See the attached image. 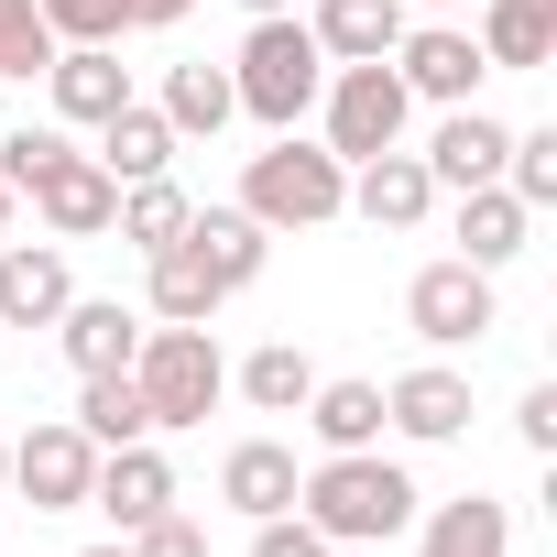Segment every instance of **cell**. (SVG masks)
I'll return each mask as SVG.
<instances>
[{"mask_svg": "<svg viewBox=\"0 0 557 557\" xmlns=\"http://www.w3.org/2000/svg\"><path fill=\"white\" fill-rule=\"evenodd\" d=\"M296 416H307L318 459H329V448H383V383H318Z\"/></svg>", "mask_w": 557, "mask_h": 557, "instance_id": "cell-24", "label": "cell"}, {"mask_svg": "<svg viewBox=\"0 0 557 557\" xmlns=\"http://www.w3.org/2000/svg\"><path fill=\"white\" fill-rule=\"evenodd\" d=\"M55 45H121L132 34V0H34Z\"/></svg>", "mask_w": 557, "mask_h": 557, "instance_id": "cell-30", "label": "cell"}, {"mask_svg": "<svg viewBox=\"0 0 557 557\" xmlns=\"http://www.w3.org/2000/svg\"><path fill=\"white\" fill-rule=\"evenodd\" d=\"M186 208H197V197H186L175 175H143V186H121V208H110V230H121L132 251H164V240L186 230Z\"/></svg>", "mask_w": 557, "mask_h": 557, "instance_id": "cell-29", "label": "cell"}, {"mask_svg": "<svg viewBox=\"0 0 557 557\" xmlns=\"http://www.w3.org/2000/svg\"><path fill=\"white\" fill-rule=\"evenodd\" d=\"M132 383H143V416H153V437H164V426H208V405L230 394V361H219L208 329H143Z\"/></svg>", "mask_w": 557, "mask_h": 557, "instance_id": "cell-4", "label": "cell"}, {"mask_svg": "<svg viewBox=\"0 0 557 557\" xmlns=\"http://www.w3.org/2000/svg\"><path fill=\"white\" fill-rule=\"evenodd\" d=\"M0 492H12V437H0Z\"/></svg>", "mask_w": 557, "mask_h": 557, "instance_id": "cell-41", "label": "cell"}, {"mask_svg": "<svg viewBox=\"0 0 557 557\" xmlns=\"http://www.w3.org/2000/svg\"><path fill=\"white\" fill-rule=\"evenodd\" d=\"M383 426H394V437H416V448H448V437H470V372H448V361H416L405 383H383Z\"/></svg>", "mask_w": 557, "mask_h": 557, "instance_id": "cell-11", "label": "cell"}, {"mask_svg": "<svg viewBox=\"0 0 557 557\" xmlns=\"http://www.w3.org/2000/svg\"><path fill=\"white\" fill-rule=\"evenodd\" d=\"M524 230H535V208H524L513 186H470V197H459V262L503 273V262L524 251Z\"/></svg>", "mask_w": 557, "mask_h": 557, "instance_id": "cell-23", "label": "cell"}, {"mask_svg": "<svg viewBox=\"0 0 557 557\" xmlns=\"http://www.w3.org/2000/svg\"><path fill=\"white\" fill-rule=\"evenodd\" d=\"M23 197H34V219H45L55 240H99V230H110V208H121V175H110L99 153H77V143H66Z\"/></svg>", "mask_w": 557, "mask_h": 557, "instance_id": "cell-10", "label": "cell"}, {"mask_svg": "<svg viewBox=\"0 0 557 557\" xmlns=\"http://www.w3.org/2000/svg\"><path fill=\"white\" fill-rule=\"evenodd\" d=\"M88 557H132V535H110V546H88Z\"/></svg>", "mask_w": 557, "mask_h": 557, "instance_id": "cell-39", "label": "cell"}, {"mask_svg": "<svg viewBox=\"0 0 557 557\" xmlns=\"http://www.w3.org/2000/svg\"><path fill=\"white\" fill-rule=\"evenodd\" d=\"M99 164H110L121 186H143V175H164V164H175V121H164L153 99H121V110L99 121Z\"/></svg>", "mask_w": 557, "mask_h": 557, "instance_id": "cell-22", "label": "cell"}, {"mask_svg": "<svg viewBox=\"0 0 557 557\" xmlns=\"http://www.w3.org/2000/svg\"><path fill=\"white\" fill-rule=\"evenodd\" d=\"M405 329L426 339V350H481L492 329H503V296H492V273L481 262H426L416 285H405Z\"/></svg>", "mask_w": 557, "mask_h": 557, "instance_id": "cell-6", "label": "cell"}, {"mask_svg": "<svg viewBox=\"0 0 557 557\" xmlns=\"http://www.w3.org/2000/svg\"><path fill=\"white\" fill-rule=\"evenodd\" d=\"M230 383L251 394V416H296V405L318 394V361H307L296 339H262V350H251V361H240Z\"/></svg>", "mask_w": 557, "mask_h": 557, "instance_id": "cell-28", "label": "cell"}, {"mask_svg": "<svg viewBox=\"0 0 557 557\" xmlns=\"http://www.w3.org/2000/svg\"><path fill=\"white\" fill-rule=\"evenodd\" d=\"M153 110L175 121V143H208V132H230V121H240V99H230V66H175Z\"/></svg>", "mask_w": 557, "mask_h": 557, "instance_id": "cell-27", "label": "cell"}, {"mask_svg": "<svg viewBox=\"0 0 557 557\" xmlns=\"http://www.w3.org/2000/svg\"><path fill=\"white\" fill-rule=\"evenodd\" d=\"M77 437H88V448H132V437H153L143 383H132V372H77Z\"/></svg>", "mask_w": 557, "mask_h": 557, "instance_id": "cell-25", "label": "cell"}, {"mask_svg": "<svg viewBox=\"0 0 557 557\" xmlns=\"http://www.w3.org/2000/svg\"><path fill=\"white\" fill-rule=\"evenodd\" d=\"M481 55L492 66H513V77H535V66H557V0H481Z\"/></svg>", "mask_w": 557, "mask_h": 557, "instance_id": "cell-21", "label": "cell"}, {"mask_svg": "<svg viewBox=\"0 0 557 557\" xmlns=\"http://www.w3.org/2000/svg\"><path fill=\"white\" fill-rule=\"evenodd\" d=\"M132 557H208V524H197V513H175V503H164V513H153V524H132Z\"/></svg>", "mask_w": 557, "mask_h": 557, "instance_id": "cell-33", "label": "cell"}, {"mask_svg": "<svg viewBox=\"0 0 557 557\" xmlns=\"http://www.w3.org/2000/svg\"><path fill=\"white\" fill-rule=\"evenodd\" d=\"M45 66H55L45 12H34V0H0V77H45Z\"/></svg>", "mask_w": 557, "mask_h": 557, "instance_id": "cell-31", "label": "cell"}, {"mask_svg": "<svg viewBox=\"0 0 557 557\" xmlns=\"http://www.w3.org/2000/svg\"><path fill=\"white\" fill-rule=\"evenodd\" d=\"M416 470L405 459H383V448H329L307 481H296V513L329 535V546H394L405 524H416Z\"/></svg>", "mask_w": 557, "mask_h": 557, "instance_id": "cell-1", "label": "cell"}, {"mask_svg": "<svg viewBox=\"0 0 557 557\" xmlns=\"http://www.w3.org/2000/svg\"><path fill=\"white\" fill-rule=\"evenodd\" d=\"M361 557H383V546H361Z\"/></svg>", "mask_w": 557, "mask_h": 557, "instance_id": "cell-43", "label": "cell"}, {"mask_svg": "<svg viewBox=\"0 0 557 557\" xmlns=\"http://www.w3.org/2000/svg\"><path fill=\"white\" fill-rule=\"evenodd\" d=\"M503 186H513L524 208H557V132H513V143H503Z\"/></svg>", "mask_w": 557, "mask_h": 557, "instance_id": "cell-32", "label": "cell"}, {"mask_svg": "<svg viewBox=\"0 0 557 557\" xmlns=\"http://www.w3.org/2000/svg\"><path fill=\"white\" fill-rule=\"evenodd\" d=\"M88 481H99V448L77 437V416H45L12 437V492L34 513H88Z\"/></svg>", "mask_w": 557, "mask_h": 557, "instance_id": "cell-7", "label": "cell"}, {"mask_svg": "<svg viewBox=\"0 0 557 557\" xmlns=\"http://www.w3.org/2000/svg\"><path fill=\"white\" fill-rule=\"evenodd\" d=\"M503 143H513V121H492L481 99H459V110L426 132V153H416V164H426V186H437V197H470V186H503Z\"/></svg>", "mask_w": 557, "mask_h": 557, "instance_id": "cell-9", "label": "cell"}, {"mask_svg": "<svg viewBox=\"0 0 557 557\" xmlns=\"http://www.w3.org/2000/svg\"><path fill=\"white\" fill-rule=\"evenodd\" d=\"M513 437H524L535 459H557V383H524V405H513Z\"/></svg>", "mask_w": 557, "mask_h": 557, "instance_id": "cell-36", "label": "cell"}, {"mask_svg": "<svg viewBox=\"0 0 557 557\" xmlns=\"http://www.w3.org/2000/svg\"><path fill=\"white\" fill-rule=\"evenodd\" d=\"M77 296L66 240H0V329H55Z\"/></svg>", "mask_w": 557, "mask_h": 557, "instance_id": "cell-12", "label": "cell"}, {"mask_svg": "<svg viewBox=\"0 0 557 557\" xmlns=\"http://www.w3.org/2000/svg\"><path fill=\"white\" fill-rule=\"evenodd\" d=\"M240 12H251V23H262V12H285V0H240Z\"/></svg>", "mask_w": 557, "mask_h": 557, "instance_id": "cell-40", "label": "cell"}, {"mask_svg": "<svg viewBox=\"0 0 557 557\" xmlns=\"http://www.w3.org/2000/svg\"><path fill=\"white\" fill-rule=\"evenodd\" d=\"M0 230H12V186H0Z\"/></svg>", "mask_w": 557, "mask_h": 557, "instance_id": "cell-42", "label": "cell"}, {"mask_svg": "<svg viewBox=\"0 0 557 557\" xmlns=\"http://www.w3.org/2000/svg\"><path fill=\"white\" fill-rule=\"evenodd\" d=\"M394 77H405V99H437V110H459V99H481V77H492V55H481V34L470 23H405V45H394Z\"/></svg>", "mask_w": 557, "mask_h": 557, "instance_id": "cell-8", "label": "cell"}, {"mask_svg": "<svg viewBox=\"0 0 557 557\" xmlns=\"http://www.w3.org/2000/svg\"><path fill=\"white\" fill-rule=\"evenodd\" d=\"M175 240L219 273V296H251V285H262V262H273V230H262L240 197H230V208H186V230H175Z\"/></svg>", "mask_w": 557, "mask_h": 557, "instance_id": "cell-13", "label": "cell"}, {"mask_svg": "<svg viewBox=\"0 0 557 557\" xmlns=\"http://www.w3.org/2000/svg\"><path fill=\"white\" fill-rule=\"evenodd\" d=\"M426 208H437V186H426V164H416L405 143L350 164V208H339V219H372V230H426Z\"/></svg>", "mask_w": 557, "mask_h": 557, "instance_id": "cell-16", "label": "cell"}, {"mask_svg": "<svg viewBox=\"0 0 557 557\" xmlns=\"http://www.w3.org/2000/svg\"><path fill=\"white\" fill-rule=\"evenodd\" d=\"M143 329H153V318H132L121 296H66V318H55V350H66L77 372H132Z\"/></svg>", "mask_w": 557, "mask_h": 557, "instance_id": "cell-19", "label": "cell"}, {"mask_svg": "<svg viewBox=\"0 0 557 557\" xmlns=\"http://www.w3.org/2000/svg\"><path fill=\"white\" fill-rule=\"evenodd\" d=\"M426 557H513V513L492 492H459L426 513Z\"/></svg>", "mask_w": 557, "mask_h": 557, "instance_id": "cell-26", "label": "cell"}, {"mask_svg": "<svg viewBox=\"0 0 557 557\" xmlns=\"http://www.w3.org/2000/svg\"><path fill=\"white\" fill-rule=\"evenodd\" d=\"M55 153H66V132H34V121H23L12 143H0V186H12V197H23V186H34V175H45Z\"/></svg>", "mask_w": 557, "mask_h": 557, "instance_id": "cell-34", "label": "cell"}, {"mask_svg": "<svg viewBox=\"0 0 557 557\" xmlns=\"http://www.w3.org/2000/svg\"><path fill=\"white\" fill-rule=\"evenodd\" d=\"M240 208L285 240V230H329L339 208H350V164L329 153V143H296V132H273V153H251L240 164Z\"/></svg>", "mask_w": 557, "mask_h": 557, "instance_id": "cell-3", "label": "cell"}, {"mask_svg": "<svg viewBox=\"0 0 557 557\" xmlns=\"http://www.w3.org/2000/svg\"><path fill=\"white\" fill-rule=\"evenodd\" d=\"M251 557H339V546H329L307 513H262V524H251Z\"/></svg>", "mask_w": 557, "mask_h": 557, "instance_id": "cell-35", "label": "cell"}, {"mask_svg": "<svg viewBox=\"0 0 557 557\" xmlns=\"http://www.w3.org/2000/svg\"><path fill=\"white\" fill-rule=\"evenodd\" d=\"M45 99H55V121H66V132H99V121L132 99V66H121V45H55V66H45Z\"/></svg>", "mask_w": 557, "mask_h": 557, "instance_id": "cell-14", "label": "cell"}, {"mask_svg": "<svg viewBox=\"0 0 557 557\" xmlns=\"http://www.w3.org/2000/svg\"><path fill=\"white\" fill-rule=\"evenodd\" d=\"M296 481H307V470H296V448H285V437H240V448L219 459V503H230L240 524L296 513Z\"/></svg>", "mask_w": 557, "mask_h": 557, "instance_id": "cell-18", "label": "cell"}, {"mask_svg": "<svg viewBox=\"0 0 557 557\" xmlns=\"http://www.w3.org/2000/svg\"><path fill=\"white\" fill-rule=\"evenodd\" d=\"M230 296H219V273L186 251V240H164V251H143V318L153 329H208Z\"/></svg>", "mask_w": 557, "mask_h": 557, "instance_id": "cell-17", "label": "cell"}, {"mask_svg": "<svg viewBox=\"0 0 557 557\" xmlns=\"http://www.w3.org/2000/svg\"><path fill=\"white\" fill-rule=\"evenodd\" d=\"M175 503V459L153 448V437H132V448H99V481H88V513H110L121 535L132 524H153Z\"/></svg>", "mask_w": 557, "mask_h": 557, "instance_id": "cell-15", "label": "cell"}, {"mask_svg": "<svg viewBox=\"0 0 557 557\" xmlns=\"http://www.w3.org/2000/svg\"><path fill=\"white\" fill-rule=\"evenodd\" d=\"M0 557H12V546H0Z\"/></svg>", "mask_w": 557, "mask_h": 557, "instance_id": "cell-44", "label": "cell"}, {"mask_svg": "<svg viewBox=\"0 0 557 557\" xmlns=\"http://www.w3.org/2000/svg\"><path fill=\"white\" fill-rule=\"evenodd\" d=\"M318 88H329V55H318V34H307L296 12H262V23L240 34V55H230V99H240V121L296 132V121L318 110Z\"/></svg>", "mask_w": 557, "mask_h": 557, "instance_id": "cell-2", "label": "cell"}, {"mask_svg": "<svg viewBox=\"0 0 557 557\" xmlns=\"http://www.w3.org/2000/svg\"><path fill=\"white\" fill-rule=\"evenodd\" d=\"M405 12H470V0H405Z\"/></svg>", "mask_w": 557, "mask_h": 557, "instance_id": "cell-38", "label": "cell"}, {"mask_svg": "<svg viewBox=\"0 0 557 557\" xmlns=\"http://www.w3.org/2000/svg\"><path fill=\"white\" fill-rule=\"evenodd\" d=\"M186 12H197V0H132V34H175Z\"/></svg>", "mask_w": 557, "mask_h": 557, "instance_id": "cell-37", "label": "cell"}, {"mask_svg": "<svg viewBox=\"0 0 557 557\" xmlns=\"http://www.w3.org/2000/svg\"><path fill=\"white\" fill-rule=\"evenodd\" d=\"M307 34H318V55H329V66H372V55H394V45H405V0H318Z\"/></svg>", "mask_w": 557, "mask_h": 557, "instance_id": "cell-20", "label": "cell"}, {"mask_svg": "<svg viewBox=\"0 0 557 557\" xmlns=\"http://www.w3.org/2000/svg\"><path fill=\"white\" fill-rule=\"evenodd\" d=\"M318 110H329V153L361 164V153H394V143H405V110H416V99H405L394 55H372V66H329Z\"/></svg>", "mask_w": 557, "mask_h": 557, "instance_id": "cell-5", "label": "cell"}]
</instances>
